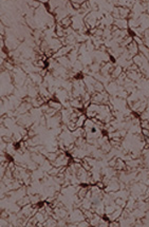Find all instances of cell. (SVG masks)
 Instances as JSON below:
<instances>
[{
	"label": "cell",
	"mask_w": 149,
	"mask_h": 227,
	"mask_svg": "<svg viewBox=\"0 0 149 227\" xmlns=\"http://www.w3.org/2000/svg\"><path fill=\"white\" fill-rule=\"evenodd\" d=\"M73 48H74V46H68V44H67V46H61V48L59 49L57 52H55L54 54H53L52 57H54V58H58V57H61V56H67V55L71 52V50H72Z\"/></svg>",
	"instance_id": "6da1fadb"
},
{
	"label": "cell",
	"mask_w": 149,
	"mask_h": 227,
	"mask_svg": "<svg viewBox=\"0 0 149 227\" xmlns=\"http://www.w3.org/2000/svg\"><path fill=\"white\" fill-rule=\"evenodd\" d=\"M29 77L31 78V81H33V84H36V86H38V84H43V76L40 74V73L38 72H32L29 74Z\"/></svg>",
	"instance_id": "7a4b0ae2"
},
{
	"label": "cell",
	"mask_w": 149,
	"mask_h": 227,
	"mask_svg": "<svg viewBox=\"0 0 149 227\" xmlns=\"http://www.w3.org/2000/svg\"><path fill=\"white\" fill-rule=\"evenodd\" d=\"M126 74L129 79L133 81H139L142 78V74H140L139 70H129L126 71Z\"/></svg>",
	"instance_id": "3957f363"
},
{
	"label": "cell",
	"mask_w": 149,
	"mask_h": 227,
	"mask_svg": "<svg viewBox=\"0 0 149 227\" xmlns=\"http://www.w3.org/2000/svg\"><path fill=\"white\" fill-rule=\"evenodd\" d=\"M114 24L115 26H116L117 29H120V30H127L128 28V20L126 18H117V19H114Z\"/></svg>",
	"instance_id": "277c9868"
},
{
	"label": "cell",
	"mask_w": 149,
	"mask_h": 227,
	"mask_svg": "<svg viewBox=\"0 0 149 227\" xmlns=\"http://www.w3.org/2000/svg\"><path fill=\"white\" fill-rule=\"evenodd\" d=\"M56 60L58 61V64H61V66H63V67H64V68L69 69V70H70L71 67H72V62L70 61V59H69L68 56L58 57V58H56Z\"/></svg>",
	"instance_id": "5b68a950"
},
{
	"label": "cell",
	"mask_w": 149,
	"mask_h": 227,
	"mask_svg": "<svg viewBox=\"0 0 149 227\" xmlns=\"http://www.w3.org/2000/svg\"><path fill=\"white\" fill-rule=\"evenodd\" d=\"M127 51L129 52V54L131 55V56H134V55L139 54V44L137 43L134 40L131 42L130 44L127 46Z\"/></svg>",
	"instance_id": "8992f818"
},
{
	"label": "cell",
	"mask_w": 149,
	"mask_h": 227,
	"mask_svg": "<svg viewBox=\"0 0 149 227\" xmlns=\"http://www.w3.org/2000/svg\"><path fill=\"white\" fill-rule=\"evenodd\" d=\"M96 124L92 121V119H87L85 122V125H84V129H85L86 132H92L94 130Z\"/></svg>",
	"instance_id": "52a82bcc"
},
{
	"label": "cell",
	"mask_w": 149,
	"mask_h": 227,
	"mask_svg": "<svg viewBox=\"0 0 149 227\" xmlns=\"http://www.w3.org/2000/svg\"><path fill=\"white\" fill-rule=\"evenodd\" d=\"M119 12H120V17L121 18H126L130 17L131 14V10L127 6H119Z\"/></svg>",
	"instance_id": "ba28073f"
},
{
	"label": "cell",
	"mask_w": 149,
	"mask_h": 227,
	"mask_svg": "<svg viewBox=\"0 0 149 227\" xmlns=\"http://www.w3.org/2000/svg\"><path fill=\"white\" fill-rule=\"evenodd\" d=\"M70 105H71V107H72V108H74V109H81L84 107L83 101H81V97L70 99Z\"/></svg>",
	"instance_id": "9c48e42d"
},
{
	"label": "cell",
	"mask_w": 149,
	"mask_h": 227,
	"mask_svg": "<svg viewBox=\"0 0 149 227\" xmlns=\"http://www.w3.org/2000/svg\"><path fill=\"white\" fill-rule=\"evenodd\" d=\"M48 105L51 107V108L55 109L56 111H61V109H63V104L61 103L59 101H53V99H49L48 101Z\"/></svg>",
	"instance_id": "30bf717a"
},
{
	"label": "cell",
	"mask_w": 149,
	"mask_h": 227,
	"mask_svg": "<svg viewBox=\"0 0 149 227\" xmlns=\"http://www.w3.org/2000/svg\"><path fill=\"white\" fill-rule=\"evenodd\" d=\"M123 72H124L123 67H121V66H119V64H117V66L114 67L113 71L111 72V77H112V78H117V77H119Z\"/></svg>",
	"instance_id": "8fae6325"
},
{
	"label": "cell",
	"mask_w": 149,
	"mask_h": 227,
	"mask_svg": "<svg viewBox=\"0 0 149 227\" xmlns=\"http://www.w3.org/2000/svg\"><path fill=\"white\" fill-rule=\"evenodd\" d=\"M17 204H18L20 207H23L26 205H28V204H31V199H30V195L26 194L24 195L23 198H21V199H19L18 201H17Z\"/></svg>",
	"instance_id": "7c38bea8"
},
{
	"label": "cell",
	"mask_w": 149,
	"mask_h": 227,
	"mask_svg": "<svg viewBox=\"0 0 149 227\" xmlns=\"http://www.w3.org/2000/svg\"><path fill=\"white\" fill-rule=\"evenodd\" d=\"M126 168V163L123 161L122 159H116V164L114 166V169L117 171H122V170H125Z\"/></svg>",
	"instance_id": "4fadbf2b"
},
{
	"label": "cell",
	"mask_w": 149,
	"mask_h": 227,
	"mask_svg": "<svg viewBox=\"0 0 149 227\" xmlns=\"http://www.w3.org/2000/svg\"><path fill=\"white\" fill-rule=\"evenodd\" d=\"M90 68L91 73H97V72H101V68H102V64H97V62L93 61L92 64L89 66Z\"/></svg>",
	"instance_id": "5bb4252c"
},
{
	"label": "cell",
	"mask_w": 149,
	"mask_h": 227,
	"mask_svg": "<svg viewBox=\"0 0 149 227\" xmlns=\"http://www.w3.org/2000/svg\"><path fill=\"white\" fill-rule=\"evenodd\" d=\"M87 119V115L86 114H81L78 116V119H76V127L77 128H81V127H84V125H85V122Z\"/></svg>",
	"instance_id": "9a60e30c"
},
{
	"label": "cell",
	"mask_w": 149,
	"mask_h": 227,
	"mask_svg": "<svg viewBox=\"0 0 149 227\" xmlns=\"http://www.w3.org/2000/svg\"><path fill=\"white\" fill-rule=\"evenodd\" d=\"M139 53H141V54L144 55L146 58L149 59V48H147L146 46H144V44L139 46Z\"/></svg>",
	"instance_id": "2e32d148"
},
{
	"label": "cell",
	"mask_w": 149,
	"mask_h": 227,
	"mask_svg": "<svg viewBox=\"0 0 149 227\" xmlns=\"http://www.w3.org/2000/svg\"><path fill=\"white\" fill-rule=\"evenodd\" d=\"M88 190H89V188H87V187H79V189H78V191H77L76 194L78 195L79 199L83 200L86 198V194H87V192H88Z\"/></svg>",
	"instance_id": "e0dca14e"
},
{
	"label": "cell",
	"mask_w": 149,
	"mask_h": 227,
	"mask_svg": "<svg viewBox=\"0 0 149 227\" xmlns=\"http://www.w3.org/2000/svg\"><path fill=\"white\" fill-rule=\"evenodd\" d=\"M61 23L63 24V26H64V29L69 28V26H72V18L70 17V15H69V16H67V17H64V19H61Z\"/></svg>",
	"instance_id": "ac0fdd59"
},
{
	"label": "cell",
	"mask_w": 149,
	"mask_h": 227,
	"mask_svg": "<svg viewBox=\"0 0 149 227\" xmlns=\"http://www.w3.org/2000/svg\"><path fill=\"white\" fill-rule=\"evenodd\" d=\"M114 203L116 204L117 206H120V207H122V208H124V207H126V204H127V202H126V200L123 199V198H115Z\"/></svg>",
	"instance_id": "d6986e66"
},
{
	"label": "cell",
	"mask_w": 149,
	"mask_h": 227,
	"mask_svg": "<svg viewBox=\"0 0 149 227\" xmlns=\"http://www.w3.org/2000/svg\"><path fill=\"white\" fill-rule=\"evenodd\" d=\"M94 89L96 92H103V91H105V86H104L103 83L97 81L96 83L94 84Z\"/></svg>",
	"instance_id": "ffe728a7"
},
{
	"label": "cell",
	"mask_w": 149,
	"mask_h": 227,
	"mask_svg": "<svg viewBox=\"0 0 149 227\" xmlns=\"http://www.w3.org/2000/svg\"><path fill=\"white\" fill-rule=\"evenodd\" d=\"M58 153H57V151H55V152H49L48 155H47V159L49 160V161L51 162H54L55 160L57 159V156H58Z\"/></svg>",
	"instance_id": "44dd1931"
},
{
	"label": "cell",
	"mask_w": 149,
	"mask_h": 227,
	"mask_svg": "<svg viewBox=\"0 0 149 227\" xmlns=\"http://www.w3.org/2000/svg\"><path fill=\"white\" fill-rule=\"evenodd\" d=\"M133 40H134L135 42H137L139 46H141V44H143L144 42H143V38H141V37H139V36H133Z\"/></svg>",
	"instance_id": "7402d4cb"
},
{
	"label": "cell",
	"mask_w": 149,
	"mask_h": 227,
	"mask_svg": "<svg viewBox=\"0 0 149 227\" xmlns=\"http://www.w3.org/2000/svg\"><path fill=\"white\" fill-rule=\"evenodd\" d=\"M4 59H9V55L6 53H4V51H1V60H4Z\"/></svg>",
	"instance_id": "603a6c76"
},
{
	"label": "cell",
	"mask_w": 149,
	"mask_h": 227,
	"mask_svg": "<svg viewBox=\"0 0 149 227\" xmlns=\"http://www.w3.org/2000/svg\"><path fill=\"white\" fill-rule=\"evenodd\" d=\"M85 1H87V0H71V2H74V3H79V4H83Z\"/></svg>",
	"instance_id": "cb8c5ba5"
}]
</instances>
